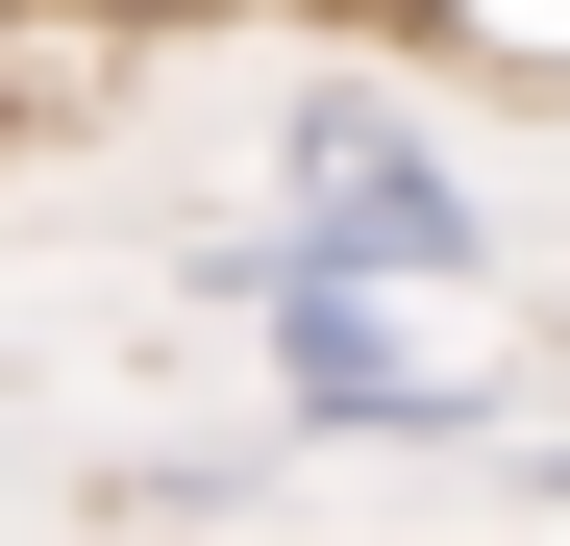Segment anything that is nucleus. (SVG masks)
I'll list each match as a JSON object with an SVG mask.
<instances>
[{
    "label": "nucleus",
    "instance_id": "2",
    "mask_svg": "<svg viewBox=\"0 0 570 546\" xmlns=\"http://www.w3.org/2000/svg\"><path fill=\"white\" fill-rule=\"evenodd\" d=\"M199 299H248L273 422H298V447H521V398H497V373H422V348H397V299L298 273L273 224H224V248H199Z\"/></svg>",
    "mask_w": 570,
    "mask_h": 546
},
{
    "label": "nucleus",
    "instance_id": "5",
    "mask_svg": "<svg viewBox=\"0 0 570 546\" xmlns=\"http://www.w3.org/2000/svg\"><path fill=\"white\" fill-rule=\"evenodd\" d=\"M0 26H248V0H0Z\"/></svg>",
    "mask_w": 570,
    "mask_h": 546
},
{
    "label": "nucleus",
    "instance_id": "3",
    "mask_svg": "<svg viewBox=\"0 0 570 546\" xmlns=\"http://www.w3.org/2000/svg\"><path fill=\"white\" fill-rule=\"evenodd\" d=\"M422 50H471V75H521V100H570V0H397Z\"/></svg>",
    "mask_w": 570,
    "mask_h": 546
},
{
    "label": "nucleus",
    "instance_id": "4",
    "mask_svg": "<svg viewBox=\"0 0 570 546\" xmlns=\"http://www.w3.org/2000/svg\"><path fill=\"white\" fill-rule=\"evenodd\" d=\"M125 521H149V546H224V521H248V447H149Z\"/></svg>",
    "mask_w": 570,
    "mask_h": 546
},
{
    "label": "nucleus",
    "instance_id": "1",
    "mask_svg": "<svg viewBox=\"0 0 570 546\" xmlns=\"http://www.w3.org/2000/svg\"><path fill=\"white\" fill-rule=\"evenodd\" d=\"M273 174H298V199H273V248L347 273V299H471V273H497V199H471L446 125H397L372 75H323V100L273 125Z\"/></svg>",
    "mask_w": 570,
    "mask_h": 546
},
{
    "label": "nucleus",
    "instance_id": "6",
    "mask_svg": "<svg viewBox=\"0 0 570 546\" xmlns=\"http://www.w3.org/2000/svg\"><path fill=\"white\" fill-rule=\"evenodd\" d=\"M521 497H546V521H570V422H521Z\"/></svg>",
    "mask_w": 570,
    "mask_h": 546
},
{
    "label": "nucleus",
    "instance_id": "7",
    "mask_svg": "<svg viewBox=\"0 0 570 546\" xmlns=\"http://www.w3.org/2000/svg\"><path fill=\"white\" fill-rule=\"evenodd\" d=\"M248 546H273V521H248Z\"/></svg>",
    "mask_w": 570,
    "mask_h": 546
}]
</instances>
